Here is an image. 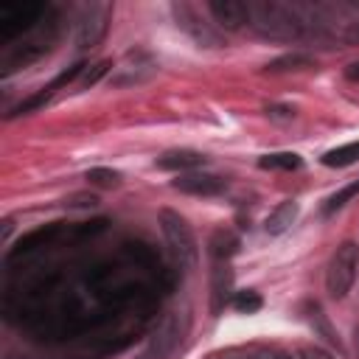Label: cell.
<instances>
[{
	"mask_svg": "<svg viewBox=\"0 0 359 359\" xmlns=\"http://www.w3.org/2000/svg\"><path fill=\"white\" fill-rule=\"evenodd\" d=\"M160 230H163V238L168 244V255L171 261L180 266V269H194L196 261H199V247H196V238H194V230L191 224L185 222V216H180L177 210L171 208H163L160 210Z\"/></svg>",
	"mask_w": 359,
	"mask_h": 359,
	"instance_id": "cell-1",
	"label": "cell"
},
{
	"mask_svg": "<svg viewBox=\"0 0 359 359\" xmlns=\"http://www.w3.org/2000/svg\"><path fill=\"white\" fill-rule=\"evenodd\" d=\"M356 269H359V244L356 241H342L331 258H328V266H325V292L334 297V300H342L353 280H356Z\"/></svg>",
	"mask_w": 359,
	"mask_h": 359,
	"instance_id": "cell-2",
	"label": "cell"
},
{
	"mask_svg": "<svg viewBox=\"0 0 359 359\" xmlns=\"http://www.w3.org/2000/svg\"><path fill=\"white\" fill-rule=\"evenodd\" d=\"M171 14H174L177 25H180L199 48H222V45H224V36H222L210 22H205V17H202L191 3H171Z\"/></svg>",
	"mask_w": 359,
	"mask_h": 359,
	"instance_id": "cell-3",
	"label": "cell"
},
{
	"mask_svg": "<svg viewBox=\"0 0 359 359\" xmlns=\"http://www.w3.org/2000/svg\"><path fill=\"white\" fill-rule=\"evenodd\" d=\"M109 14H112V6L109 3H90V8L81 14L79 31H76V45L81 50L95 48L104 39L107 25H109Z\"/></svg>",
	"mask_w": 359,
	"mask_h": 359,
	"instance_id": "cell-4",
	"label": "cell"
},
{
	"mask_svg": "<svg viewBox=\"0 0 359 359\" xmlns=\"http://www.w3.org/2000/svg\"><path fill=\"white\" fill-rule=\"evenodd\" d=\"M157 73V65L149 59V53L143 50H129L123 65L115 67V73H109V84L112 87H132V84H143Z\"/></svg>",
	"mask_w": 359,
	"mask_h": 359,
	"instance_id": "cell-5",
	"label": "cell"
},
{
	"mask_svg": "<svg viewBox=\"0 0 359 359\" xmlns=\"http://www.w3.org/2000/svg\"><path fill=\"white\" fill-rule=\"evenodd\" d=\"M208 11L224 31H241L244 25H250V6L244 0H210Z\"/></svg>",
	"mask_w": 359,
	"mask_h": 359,
	"instance_id": "cell-6",
	"label": "cell"
},
{
	"mask_svg": "<svg viewBox=\"0 0 359 359\" xmlns=\"http://www.w3.org/2000/svg\"><path fill=\"white\" fill-rule=\"evenodd\" d=\"M174 188L182 191V194H194V196H216L227 188V182L216 174H205V171H188V174H180L174 180Z\"/></svg>",
	"mask_w": 359,
	"mask_h": 359,
	"instance_id": "cell-7",
	"label": "cell"
},
{
	"mask_svg": "<svg viewBox=\"0 0 359 359\" xmlns=\"http://www.w3.org/2000/svg\"><path fill=\"white\" fill-rule=\"evenodd\" d=\"M177 339H180V325H177L174 317H165V323L151 334L149 345L143 348V353L137 359H165L174 351Z\"/></svg>",
	"mask_w": 359,
	"mask_h": 359,
	"instance_id": "cell-8",
	"label": "cell"
},
{
	"mask_svg": "<svg viewBox=\"0 0 359 359\" xmlns=\"http://www.w3.org/2000/svg\"><path fill=\"white\" fill-rule=\"evenodd\" d=\"M230 289H233V269L227 261H216L213 275H210V311L213 314H219L224 309Z\"/></svg>",
	"mask_w": 359,
	"mask_h": 359,
	"instance_id": "cell-9",
	"label": "cell"
},
{
	"mask_svg": "<svg viewBox=\"0 0 359 359\" xmlns=\"http://www.w3.org/2000/svg\"><path fill=\"white\" fill-rule=\"evenodd\" d=\"M205 165V154L199 151H191V149H171L165 151L163 157H157V168L163 171H180V174H188L194 168Z\"/></svg>",
	"mask_w": 359,
	"mask_h": 359,
	"instance_id": "cell-10",
	"label": "cell"
},
{
	"mask_svg": "<svg viewBox=\"0 0 359 359\" xmlns=\"http://www.w3.org/2000/svg\"><path fill=\"white\" fill-rule=\"evenodd\" d=\"M297 213H300L297 202L286 199V202H280V205H278V208H275V210L266 216V222H264V230H266L269 236H280V233H286V230L294 224Z\"/></svg>",
	"mask_w": 359,
	"mask_h": 359,
	"instance_id": "cell-11",
	"label": "cell"
},
{
	"mask_svg": "<svg viewBox=\"0 0 359 359\" xmlns=\"http://www.w3.org/2000/svg\"><path fill=\"white\" fill-rule=\"evenodd\" d=\"M356 160H359V140L345 143V146H337V149H331V151L323 154V165H328V168H345V165H351Z\"/></svg>",
	"mask_w": 359,
	"mask_h": 359,
	"instance_id": "cell-12",
	"label": "cell"
},
{
	"mask_svg": "<svg viewBox=\"0 0 359 359\" xmlns=\"http://www.w3.org/2000/svg\"><path fill=\"white\" fill-rule=\"evenodd\" d=\"M236 250H238V238L230 230H216L213 233V238H210V255L216 261H227Z\"/></svg>",
	"mask_w": 359,
	"mask_h": 359,
	"instance_id": "cell-13",
	"label": "cell"
},
{
	"mask_svg": "<svg viewBox=\"0 0 359 359\" xmlns=\"http://www.w3.org/2000/svg\"><path fill=\"white\" fill-rule=\"evenodd\" d=\"M311 65H314V59L306 56V53H286V56L272 59L264 70L266 73H283V70H303V67H311Z\"/></svg>",
	"mask_w": 359,
	"mask_h": 359,
	"instance_id": "cell-14",
	"label": "cell"
},
{
	"mask_svg": "<svg viewBox=\"0 0 359 359\" xmlns=\"http://www.w3.org/2000/svg\"><path fill=\"white\" fill-rule=\"evenodd\" d=\"M258 165L261 168H278V171H294L303 165V160L294 151H275V154H264L258 160Z\"/></svg>",
	"mask_w": 359,
	"mask_h": 359,
	"instance_id": "cell-15",
	"label": "cell"
},
{
	"mask_svg": "<svg viewBox=\"0 0 359 359\" xmlns=\"http://www.w3.org/2000/svg\"><path fill=\"white\" fill-rule=\"evenodd\" d=\"M50 87H45V90H39V93H34V95H28V98H22L11 112H8V118H20V115H31V112H36L39 107H45L48 101H50Z\"/></svg>",
	"mask_w": 359,
	"mask_h": 359,
	"instance_id": "cell-16",
	"label": "cell"
},
{
	"mask_svg": "<svg viewBox=\"0 0 359 359\" xmlns=\"http://www.w3.org/2000/svg\"><path fill=\"white\" fill-rule=\"evenodd\" d=\"M359 194V180H353V182H348L345 188H339L337 194H331L328 199H325V213H334V210H339L342 205H348V199H353Z\"/></svg>",
	"mask_w": 359,
	"mask_h": 359,
	"instance_id": "cell-17",
	"label": "cell"
},
{
	"mask_svg": "<svg viewBox=\"0 0 359 359\" xmlns=\"http://www.w3.org/2000/svg\"><path fill=\"white\" fill-rule=\"evenodd\" d=\"M84 180L90 185H98V188H115V185H121V174L112 171V168H90L84 174Z\"/></svg>",
	"mask_w": 359,
	"mask_h": 359,
	"instance_id": "cell-18",
	"label": "cell"
},
{
	"mask_svg": "<svg viewBox=\"0 0 359 359\" xmlns=\"http://www.w3.org/2000/svg\"><path fill=\"white\" fill-rule=\"evenodd\" d=\"M233 306H236L238 311H247V314H252V311H258V309L264 306V300H261V294H258L255 289H244V292H236V297H233Z\"/></svg>",
	"mask_w": 359,
	"mask_h": 359,
	"instance_id": "cell-19",
	"label": "cell"
},
{
	"mask_svg": "<svg viewBox=\"0 0 359 359\" xmlns=\"http://www.w3.org/2000/svg\"><path fill=\"white\" fill-rule=\"evenodd\" d=\"M244 359H292V353L278 345H252L244 351Z\"/></svg>",
	"mask_w": 359,
	"mask_h": 359,
	"instance_id": "cell-20",
	"label": "cell"
},
{
	"mask_svg": "<svg viewBox=\"0 0 359 359\" xmlns=\"http://www.w3.org/2000/svg\"><path fill=\"white\" fill-rule=\"evenodd\" d=\"M309 320H311V325H314V328H317V331H320V334H323L328 342H339V339H337V334H334V328L328 325V320L323 317V311H320V306H317V303L311 306V311H309Z\"/></svg>",
	"mask_w": 359,
	"mask_h": 359,
	"instance_id": "cell-21",
	"label": "cell"
},
{
	"mask_svg": "<svg viewBox=\"0 0 359 359\" xmlns=\"http://www.w3.org/2000/svg\"><path fill=\"white\" fill-rule=\"evenodd\" d=\"M109 70H112V62H107V59L98 62V65H93V67H87L84 76H81V87H93V84H98Z\"/></svg>",
	"mask_w": 359,
	"mask_h": 359,
	"instance_id": "cell-22",
	"label": "cell"
},
{
	"mask_svg": "<svg viewBox=\"0 0 359 359\" xmlns=\"http://www.w3.org/2000/svg\"><path fill=\"white\" fill-rule=\"evenodd\" d=\"M297 359H337V356H331L325 348H320V345H300L297 348Z\"/></svg>",
	"mask_w": 359,
	"mask_h": 359,
	"instance_id": "cell-23",
	"label": "cell"
},
{
	"mask_svg": "<svg viewBox=\"0 0 359 359\" xmlns=\"http://www.w3.org/2000/svg\"><path fill=\"white\" fill-rule=\"evenodd\" d=\"M84 70H87V67H84L81 62H79V65H73L70 70H65V73H59V76L53 79V84H50V90H56V87H62V84H67V81H73V79H76V76H81Z\"/></svg>",
	"mask_w": 359,
	"mask_h": 359,
	"instance_id": "cell-24",
	"label": "cell"
},
{
	"mask_svg": "<svg viewBox=\"0 0 359 359\" xmlns=\"http://www.w3.org/2000/svg\"><path fill=\"white\" fill-rule=\"evenodd\" d=\"M345 76H348L351 81H359V62H353V65H348V67H345Z\"/></svg>",
	"mask_w": 359,
	"mask_h": 359,
	"instance_id": "cell-25",
	"label": "cell"
}]
</instances>
